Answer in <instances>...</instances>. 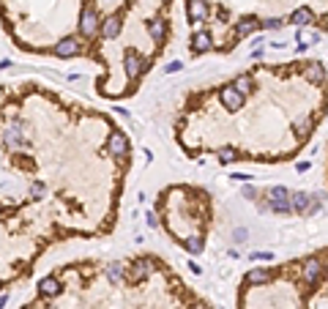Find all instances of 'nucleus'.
Masks as SVG:
<instances>
[{
  "mask_svg": "<svg viewBox=\"0 0 328 309\" xmlns=\"http://www.w3.org/2000/svg\"><path fill=\"white\" fill-rule=\"evenodd\" d=\"M312 129H314V120L312 118H301V120L292 124V132L298 134V140H306L309 134H312Z\"/></svg>",
  "mask_w": 328,
  "mask_h": 309,
  "instance_id": "6ab92c4d",
  "label": "nucleus"
},
{
  "mask_svg": "<svg viewBox=\"0 0 328 309\" xmlns=\"http://www.w3.org/2000/svg\"><path fill=\"white\" fill-rule=\"evenodd\" d=\"M123 66H126V74H128V77L137 80L140 74H145V72L150 68V60H148V58H145V60H140L134 52H126V58H123Z\"/></svg>",
  "mask_w": 328,
  "mask_h": 309,
  "instance_id": "39448f33",
  "label": "nucleus"
},
{
  "mask_svg": "<svg viewBox=\"0 0 328 309\" xmlns=\"http://www.w3.org/2000/svg\"><path fill=\"white\" fill-rule=\"evenodd\" d=\"M0 211H3V206H0Z\"/></svg>",
  "mask_w": 328,
  "mask_h": 309,
  "instance_id": "72a5a7b5",
  "label": "nucleus"
},
{
  "mask_svg": "<svg viewBox=\"0 0 328 309\" xmlns=\"http://www.w3.org/2000/svg\"><path fill=\"white\" fill-rule=\"evenodd\" d=\"M254 194H257V192H254V186H249V184H246V186H244V197H246V200H254Z\"/></svg>",
  "mask_w": 328,
  "mask_h": 309,
  "instance_id": "c85d7f7f",
  "label": "nucleus"
},
{
  "mask_svg": "<svg viewBox=\"0 0 328 309\" xmlns=\"http://www.w3.org/2000/svg\"><path fill=\"white\" fill-rule=\"evenodd\" d=\"M290 192L284 189V186H274L271 192H268V208H271L274 214H290Z\"/></svg>",
  "mask_w": 328,
  "mask_h": 309,
  "instance_id": "f257e3e1",
  "label": "nucleus"
},
{
  "mask_svg": "<svg viewBox=\"0 0 328 309\" xmlns=\"http://www.w3.org/2000/svg\"><path fill=\"white\" fill-rule=\"evenodd\" d=\"M284 20H279V16H268V20L260 22V30H276V28H282Z\"/></svg>",
  "mask_w": 328,
  "mask_h": 309,
  "instance_id": "b1692460",
  "label": "nucleus"
},
{
  "mask_svg": "<svg viewBox=\"0 0 328 309\" xmlns=\"http://www.w3.org/2000/svg\"><path fill=\"white\" fill-rule=\"evenodd\" d=\"M266 282H271V271L268 268H252L246 274V284H266Z\"/></svg>",
  "mask_w": 328,
  "mask_h": 309,
  "instance_id": "f3484780",
  "label": "nucleus"
},
{
  "mask_svg": "<svg viewBox=\"0 0 328 309\" xmlns=\"http://www.w3.org/2000/svg\"><path fill=\"white\" fill-rule=\"evenodd\" d=\"M216 156H219V162H224V164H227V162H232V159H238L232 148H219V150H216Z\"/></svg>",
  "mask_w": 328,
  "mask_h": 309,
  "instance_id": "393cba45",
  "label": "nucleus"
},
{
  "mask_svg": "<svg viewBox=\"0 0 328 309\" xmlns=\"http://www.w3.org/2000/svg\"><path fill=\"white\" fill-rule=\"evenodd\" d=\"M290 22H292V25H298V28H306V25H312V22H314V14H312V8H306V6H301V8H296V11H292V16H290Z\"/></svg>",
  "mask_w": 328,
  "mask_h": 309,
  "instance_id": "2eb2a0df",
  "label": "nucleus"
},
{
  "mask_svg": "<svg viewBox=\"0 0 328 309\" xmlns=\"http://www.w3.org/2000/svg\"><path fill=\"white\" fill-rule=\"evenodd\" d=\"M120 33V14L115 11V14H110L107 20L102 22V36L104 38H115Z\"/></svg>",
  "mask_w": 328,
  "mask_h": 309,
  "instance_id": "9b49d317",
  "label": "nucleus"
},
{
  "mask_svg": "<svg viewBox=\"0 0 328 309\" xmlns=\"http://www.w3.org/2000/svg\"><path fill=\"white\" fill-rule=\"evenodd\" d=\"M186 14H189V20L194 22H202L205 16H208V6L202 3V0H189V8H186Z\"/></svg>",
  "mask_w": 328,
  "mask_h": 309,
  "instance_id": "ddd939ff",
  "label": "nucleus"
},
{
  "mask_svg": "<svg viewBox=\"0 0 328 309\" xmlns=\"http://www.w3.org/2000/svg\"><path fill=\"white\" fill-rule=\"evenodd\" d=\"M323 208V202H320V197L318 194H312V202H309V208H306V216H314V214Z\"/></svg>",
  "mask_w": 328,
  "mask_h": 309,
  "instance_id": "a878e982",
  "label": "nucleus"
},
{
  "mask_svg": "<svg viewBox=\"0 0 328 309\" xmlns=\"http://www.w3.org/2000/svg\"><path fill=\"white\" fill-rule=\"evenodd\" d=\"M44 192H46V186H44V184H41V180H36V184H33V186H30V194H33V197H36V200H38V197H44Z\"/></svg>",
  "mask_w": 328,
  "mask_h": 309,
  "instance_id": "bb28decb",
  "label": "nucleus"
},
{
  "mask_svg": "<svg viewBox=\"0 0 328 309\" xmlns=\"http://www.w3.org/2000/svg\"><path fill=\"white\" fill-rule=\"evenodd\" d=\"M254 260H271V254H266V252H257V254H252Z\"/></svg>",
  "mask_w": 328,
  "mask_h": 309,
  "instance_id": "c756f323",
  "label": "nucleus"
},
{
  "mask_svg": "<svg viewBox=\"0 0 328 309\" xmlns=\"http://www.w3.org/2000/svg\"><path fill=\"white\" fill-rule=\"evenodd\" d=\"M296 170H298V172H306V170H309V162H301V164H298Z\"/></svg>",
  "mask_w": 328,
  "mask_h": 309,
  "instance_id": "2f4dec72",
  "label": "nucleus"
},
{
  "mask_svg": "<svg viewBox=\"0 0 328 309\" xmlns=\"http://www.w3.org/2000/svg\"><path fill=\"white\" fill-rule=\"evenodd\" d=\"M148 33H150V38L162 46L164 44V36H167V28H164V22L156 20V22H150V25H148Z\"/></svg>",
  "mask_w": 328,
  "mask_h": 309,
  "instance_id": "412c9836",
  "label": "nucleus"
},
{
  "mask_svg": "<svg viewBox=\"0 0 328 309\" xmlns=\"http://www.w3.org/2000/svg\"><path fill=\"white\" fill-rule=\"evenodd\" d=\"M252 85H254V82H252V74H241V77L232 80V88H236L238 93H244V96L252 90Z\"/></svg>",
  "mask_w": 328,
  "mask_h": 309,
  "instance_id": "4be33fe9",
  "label": "nucleus"
},
{
  "mask_svg": "<svg viewBox=\"0 0 328 309\" xmlns=\"http://www.w3.org/2000/svg\"><path fill=\"white\" fill-rule=\"evenodd\" d=\"M219 98H222V104H224V107L230 110V112H238V110L244 107V102H246V96L232 88V82H230V85H224V88L219 90Z\"/></svg>",
  "mask_w": 328,
  "mask_h": 309,
  "instance_id": "20e7f679",
  "label": "nucleus"
},
{
  "mask_svg": "<svg viewBox=\"0 0 328 309\" xmlns=\"http://www.w3.org/2000/svg\"><path fill=\"white\" fill-rule=\"evenodd\" d=\"M230 178H236V180H249V176H244V172H232Z\"/></svg>",
  "mask_w": 328,
  "mask_h": 309,
  "instance_id": "7c9ffc66",
  "label": "nucleus"
},
{
  "mask_svg": "<svg viewBox=\"0 0 328 309\" xmlns=\"http://www.w3.org/2000/svg\"><path fill=\"white\" fill-rule=\"evenodd\" d=\"M25 309H36V306H25Z\"/></svg>",
  "mask_w": 328,
  "mask_h": 309,
  "instance_id": "473e14b6",
  "label": "nucleus"
},
{
  "mask_svg": "<svg viewBox=\"0 0 328 309\" xmlns=\"http://www.w3.org/2000/svg\"><path fill=\"white\" fill-rule=\"evenodd\" d=\"M150 271H154V260H150V258H142V260H137V263L132 266V274H128V282H140V279L150 276Z\"/></svg>",
  "mask_w": 328,
  "mask_h": 309,
  "instance_id": "9d476101",
  "label": "nucleus"
},
{
  "mask_svg": "<svg viewBox=\"0 0 328 309\" xmlns=\"http://www.w3.org/2000/svg\"><path fill=\"white\" fill-rule=\"evenodd\" d=\"M254 30H260V22H257L254 16H244V20L236 25V38H246L249 33H254Z\"/></svg>",
  "mask_w": 328,
  "mask_h": 309,
  "instance_id": "4468645a",
  "label": "nucleus"
},
{
  "mask_svg": "<svg viewBox=\"0 0 328 309\" xmlns=\"http://www.w3.org/2000/svg\"><path fill=\"white\" fill-rule=\"evenodd\" d=\"M323 274H326V266L320 258H306L301 263V276L306 284H318L320 279H323Z\"/></svg>",
  "mask_w": 328,
  "mask_h": 309,
  "instance_id": "f03ea898",
  "label": "nucleus"
},
{
  "mask_svg": "<svg viewBox=\"0 0 328 309\" xmlns=\"http://www.w3.org/2000/svg\"><path fill=\"white\" fill-rule=\"evenodd\" d=\"M180 68H184V63H180V60H172V63H167V66H164V72H167V74H175V72H180Z\"/></svg>",
  "mask_w": 328,
  "mask_h": 309,
  "instance_id": "cd10ccee",
  "label": "nucleus"
},
{
  "mask_svg": "<svg viewBox=\"0 0 328 309\" xmlns=\"http://www.w3.org/2000/svg\"><path fill=\"white\" fill-rule=\"evenodd\" d=\"M304 77H306L309 82H326L323 63H306V66H304Z\"/></svg>",
  "mask_w": 328,
  "mask_h": 309,
  "instance_id": "dca6fc26",
  "label": "nucleus"
},
{
  "mask_svg": "<svg viewBox=\"0 0 328 309\" xmlns=\"http://www.w3.org/2000/svg\"><path fill=\"white\" fill-rule=\"evenodd\" d=\"M210 46H214V38H210L208 30H194V33H192V52H194V55L208 52Z\"/></svg>",
  "mask_w": 328,
  "mask_h": 309,
  "instance_id": "1a4fd4ad",
  "label": "nucleus"
},
{
  "mask_svg": "<svg viewBox=\"0 0 328 309\" xmlns=\"http://www.w3.org/2000/svg\"><path fill=\"white\" fill-rule=\"evenodd\" d=\"M318 42H320V33H309V30H298V33H296L298 50H306L309 44H318Z\"/></svg>",
  "mask_w": 328,
  "mask_h": 309,
  "instance_id": "aec40b11",
  "label": "nucleus"
},
{
  "mask_svg": "<svg viewBox=\"0 0 328 309\" xmlns=\"http://www.w3.org/2000/svg\"><path fill=\"white\" fill-rule=\"evenodd\" d=\"M107 148H110V154H112L115 159H126V156H128V140H126V134H123V132H112V134H110Z\"/></svg>",
  "mask_w": 328,
  "mask_h": 309,
  "instance_id": "423d86ee",
  "label": "nucleus"
},
{
  "mask_svg": "<svg viewBox=\"0 0 328 309\" xmlns=\"http://www.w3.org/2000/svg\"><path fill=\"white\" fill-rule=\"evenodd\" d=\"M104 274H107V279H110L112 284H120L123 279H128V276H126V268H123L120 263H110L107 268H104Z\"/></svg>",
  "mask_w": 328,
  "mask_h": 309,
  "instance_id": "a211bd4d",
  "label": "nucleus"
},
{
  "mask_svg": "<svg viewBox=\"0 0 328 309\" xmlns=\"http://www.w3.org/2000/svg\"><path fill=\"white\" fill-rule=\"evenodd\" d=\"M309 202H312V194H306V192H296V194L290 197V208L296 214H301V216H306Z\"/></svg>",
  "mask_w": 328,
  "mask_h": 309,
  "instance_id": "f8f14e48",
  "label": "nucleus"
},
{
  "mask_svg": "<svg viewBox=\"0 0 328 309\" xmlns=\"http://www.w3.org/2000/svg\"><path fill=\"white\" fill-rule=\"evenodd\" d=\"M184 249H186L189 254H200V252H202V238H200V236L186 238V241H184Z\"/></svg>",
  "mask_w": 328,
  "mask_h": 309,
  "instance_id": "5701e85b",
  "label": "nucleus"
},
{
  "mask_svg": "<svg viewBox=\"0 0 328 309\" xmlns=\"http://www.w3.org/2000/svg\"><path fill=\"white\" fill-rule=\"evenodd\" d=\"M80 52H82V44L77 42V38H72V36L55 44V55H58V58H63V60H68V58L80 55Z\"/></svg>",
  "mask_w": 328,
  "mask_h": 309,
  "instance_id": "0eeeda50",
  "label": "nucleus"
},
{
  "mask_svg": "<svg viewBox=\"0 0 328 309\" xmlns=\"http://www.w3.org/2000/svg\"><path fill=\"white\" fill-rule=\"evenodd\" d=\"M63 293V284L58 276H46L38 282V296L41 298H52V296H60Z\"/></svg>",
  "mask_w": 328,
  "mask_h": 309,
  "instance_id": "6e6552de",
  "label": "nucleus"
},
{
  "mask_svg": "<svg viewBox=\"0 0 328 309\" xmlns=\"http://www.w3.org/2000/svg\"><path fill=\"white\" fill-rule=\"evenodd\" d=\"M80 33L85 38H93L98 33V11L93 6H85L82 8V16H80Z\"/></svg>",
  "mask_w": 328,
  "mask_h": 309,
  "instance_id": "7ed1b4c3",
  "label": "nucleus"
}]
</instances>
